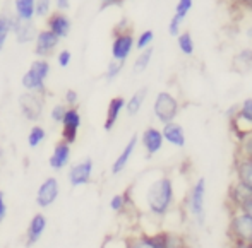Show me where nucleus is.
Instances as JSON below:
<instances>
[{
	"label": "nucleus",
	"instance_id": "34",
	"mask_svg": "<svg viewBox=\"0 0 252 248\" xmlns=\"http://www.w3.org/2000/svg\"><path fill=\"white\" fill-rule=\"evenodd\" d=\"M184 17H180V16H177V14H173V17L170 19V23H168V34L170 36H179L180 33H182V24H184Z\"/></svg>",
	"mask_w": 252,
	"mask_h": 248
},
{
	"label": "nucleus",
	"instance_id": "21",
	"mask_svg": "<svg viewBox=\"0 0 252 248\" xmlns=\"http://www.w3.org/2000/svg\"><path fill=\"white\" fill-rule=\"evenodd\" d=\"M70 28H72V23L63 12H53L52 17L48 19V31H52L59 40L69 36Z\"/></svg>",
	"mask_w": 252,
	"mask_h": 248
},
{
	"label": "nucleus",
	"instance_id": "41",
	"mask_svg": "<svg viewBox=\"0 0 252 248\" xmlns=\"http://www.w3.org/2000/svg\"><path fill=\"white\" fill-rule=\"evenodd\" d=\"M239 209L244 212V214H247L249 218L252 219V195L251 197H247L246 200L242 202V204L239 205Z\"/></svg>",
	"mask_w": 252,
	"mask_h": 248
},
{
	"label": "nucleus",
	"instance_id": "10",
	"mask_svg": "<svg viewBox=\"0 0 252 248\" xmlns=\"http://www.w3.org/2000/svg\"><path fill=\"white\" fill-rule=\"evenodd\" d=\"M81 127V113L77 108H67L65 116L62 120V140L72 146L77 140V132Z\"/></svg>",
	"mask_w": 252,
	"mask_h": 248
},
{
	"label": "nucleus",
	"instance_id": "30",
	"mask_svg": "<svg viewBox=\"0 0 252 248\" xmlns=\"http://www.w3.org/2000/svg\"><path fill=\"white\" fill-rule=\"evenodd\" d=\"M10 31H12V17L0 16V52H2Z\"/></svg>",
	"mask_w": 252,
	"mask_h": 248
},
{
	"label": "nucleus",
	"instance_id": "8",
	"mask_svg": "<svg viewBox=\"0 0 252 248\" xmlns=\"http://www.w3.org/2000/svg\"><path fill=\"white\" fill-rule=\"evenodd\" d=\"M60 195V183L55 176H48L41 182V185L36 190V205L40 209L50 207L53 202Z\"/></svg>",
	"mask_w": 252,
	"mask_h": 248
},
{
	"label": "nucleus",
	"instance_id": "45",
	"mask_svg": "<svg viewBox=\"0 0 252 248\" xmlns=\"http://www.w3.org/2000/svg\"><path fill=\"white\" fill-rule=\"evenodd\" d=\"M105 5H115V3H120L122 0H101Z\"/></svg>",
	"mask_w": 252,
	"mask_h": 248
},
{
	"label": "nucleus",
	"instance_id": "16",
	"mask_svg": "<svg viewBox=\"0 0 252 248\" xmlns=\"http://www.w3.org/2000/svg\"><path fill=\"white\" fill-rule=\"evenodd\" d=\"M127 248H165V231L163 233H141L127 242Z\"/></svg>",
	"mask_w": 252,
	"mask_h": 248
},
{
	"label": "nucleus",
	"instance_id": "36",
	"mask_svg": "<svg viewBox=\"0 0 252 248\" xmlns=\"http://www.w3.org/2000/svg\"><path fill=\"white\" fill-rule=\"evenodd\" d=\"M192 5H194V0H179L175 5V14L186 19L187 14H189L190 9H192Z\"/></svg>",
	"mask_w": 252,
	"mask_h": 248
},
{
	"label": "nucleus",
	"instance_id": "3",
	"mask_svg": "<svg viewBox=\"0 0 252 248\" xmlns=\"http://www.w3.org/2000/svg\"><path fill=\"white\" fill-rule=\"evenodd\" d=\"M50 74V63L45 58H38L31 63L28 72L23 76L21 84L28 93H43L45 91V81Z\"/></svg>",
	"mask_w": 252,
	"mask_h": 248
},
{
	"label": "nucleus",
	"instance_id": "11",
	"mask_svg": "<svg viewBox=\"0 0 252 248\" xmlns=\"http://www.w3.org/2000/svg\"><path fill=\"white\" fill-rule=\"evenodd\" d=\"M232 125L239 132L240 139H242V125H246L244 129L247 134H252V98H246L237 106V113L232 116Z\"/></svg>",
	"mask_w": 252,
	"mask_h": 248
},
{
	"label": "nucleus",
	"instance_id": "37",
	"mask_svg": "<svg viewBox=\"0 0 252 248\" xmlns=\"http://www.w3.org/2000/svg\"><path fill=\"white\" fill-rule=\"evenodd\" d=\"M52 0H36L34 2V16L36 17H45L50 12Z\"/></svg>",
	"mask_w": 252,
	"mask_h": 248
},
{
	"label": "nucleus",
	"instance_id": "15",
	"mask_svg": "<svg viewBox=\"0 0 252 248\" xmlns=\"http://www.w3.org/2000/svg\"><path fill=\"white\" fill-rule=\"evenodd\" d=\"M36 45H34V55H38L40 58H45L48 56L50 53L59 47V38L48 29L43 31H38V36H36Z\"/></svg>",
	"mask_w": 252,
	"mask_h": 248
},
{
	"label": "nucleus",
	"instance_id": "39",
	"mask_svg": "<svg viewBox=\"0 0 252 248\" xmlns=\"http://www.w3.org/2000/svg\"><path fill=\"white\" fill-rule=\"evenodd\" d=\"M70 58H72V55H70L69 50H62V52L57 55V62H59L60 67H67V65H69Z\"/></svg>",
	"mask_w": 252,
	"mask_h": 248
},
{
	"label": "nucleus",
	"instance_id": "7",
	"mask_svg": "<svg viewBox=\"0 0 252 248\" xmlns=\"http://www.w3.org/2000/svg\"><path fill=\"white\" fill-rule=\"evenodd\" d=\"M94 163L91 158H86L83 161L76 163V165L70 166L69 173H67V180L72 187H83L88 185L91 182V176H93Z\"/></svg>",
	"mask_w": 252,
	"mask_h": 248
},
{
	"label": "nucleus",
	"instance_id": "43",
	"mask_svg": "<svg viewBox=\"0 0 252 248\" xmlns=\"http://www.w3.org/2000/svg\"><path fill=\"white\" fill-rule=\"evenodd\" d=\"M57 2V9L60 10H67L70 7V0H55Z\"/></svg>",
	"mask_w": 252,
	"mask_h": 248
},
{
	"label": "nucleus",
	"instance_id": "47",
	"mask_svg": "<svg viewBox=\"0 0 252 248\" xmlns=\"http://www.w3.org/2000/svg\"><path fill=\"white\" fill-rule=\"evenodd\" d=\"M244 5H246L247 9H249L251 12H252V0H249V2H246V3H244Z\"/></svg>",
	"mask_w": 252,
	"mask_h": 248
},
{
	"label": "nucleus",
	"instance_id": "32",
	"mask_svg": "<svg viewBox=\"0 0 252 248\" xmlns=\"http://www.w3.org/2000/svg\"><path fill=\"white\" fill-rule=\"evenodd\" d=\"M153 41H155V33H153L151 29H146V31H143L139 36H137L134 48H137L139 52H143V50H146V48L151 47Z\"/></svg>",
	"mask_w": 252,
	"mask_h": 248
},
{
	"label": "nucleus",
	"instance_id": "18",
	"mask_svg": "<svg viewBox=\"0 0 252 248\" xmlns=\"http://www.w3.org/2000/svg\"><path fill=\"white\" fill-rule=\"evenodd\" d=\"M69 161H70V146L63 142V140H60L53 147V152L50 159H48V165H50L53 171H62L63 168H67Z\"/></svg>",
	"mask_w": 252,
	"mask_h": 248
},
{
	"label": "nucleus",
	"instance_id": "26",
	"mask_svg": "<svg viewBox=\"0 0 252 248\" xmlns=\"http://www.w3.org/2000/svg\"><path fill=\"white\" fill-rule=\"evenodd\" d=\"M34 2L36 0H14V9H16L17 19L31 23V19L34 17Z\"/></svg>",
	"mask_w": 252,
	"mask_h": 248
},
{
	"label": "nucleus",
	"instance_id": "23",
	"mask_svg": "<svg viewBox=\"0 0 252 248\" xmlns=\"http://www.w3.org/2000/svg\"><path fill=\"white\" fill-rule=\"evenodd\" d=\"M252 193L246 189L244 185H240L237 180H233L232 185L228 189V204L230 209H239V205L246 200L247 197H251Z\"/></svg>",
	"mask_w": 252,
	"mask_h": 248
},
{
	"label": "nucleus",
	"instance_id": "1",
	"mask_svg": "<svg viewBox=\"0 0 252 248\" xmlns=\"http://www.w3.org/2000/svg\"><path fill=\"white\" fill-rule=\"evenodd\" d=\"M143 204L151 218H165L175 204V187L173 180L165 173L148 180L143 192Z\"/></svg>",
	"mask_w": 252,
	"mask_h": 248
},
{
	"label": "nucleus",
	"instance_id": "35",
	"mask_svg": "<svg viewBox=\"0 0 252 248\" xmlns=\"http://www.w3.org/2000/svg\"><path fill=\"white\" fill-rule=\"evenodd\" d=\"M239 156L247 158L252 161V134L246 136L244 139H240V149H239Z\"/></svg>",
	"mask_w": 252,
	"mask_h": 248
},
{
	"label": "nucleus",
	"instance_id": "14",
	"mask_svg": "<svg viewBox=\"0 0 252 248\" xmlns=\"http://www.w3.org/2000/svg\"><path fill=\"white\" fill-rule=\"evenodd\" d=\"M47 216L43 212H38L31 218L30 224H28V231H26V245L28 247H33L36 245L38 242L41 240L43 233L47 231Z\"/></svg>",
	"mask_w": 252,
	"mask_h": 248
},
{
	"label": "nucleus",
	"instance_id": "48",
	"mask_svg": "<svg viewBox=\"0 0 252 248\" xmlns=\"http://www.w3.org/2000/svg\"><path fill=\"white\" fill-rule=\"evenodd\" d=\"M240 2H242V3H246V2H249V0H240Z\"/></svg>",
	"mask_w": 252,
	"mask_h": 248
},
{
	"label": "nucleus",
	"instance_id": "22",
	"mask_svg": "<svg viewBox=\"0 0 252 248\" xmlns=\"http://www.w3.org/2000/svg\"><path fill=\"white\" fill-rule=\"evenodd\" d=\"M124 108H126V98L115 96V98L110 99L108 108H106L105 125H103V129H105L106 132H110V130L115 127V123L119 122V116H120V113H122Z\"/></svg>",
	"mask_w": 252,
	"mask_h": 248
},
{
	"label": "nucleus",
	"instance_id": "4",
	"mask_svg": "<svg viewBox=\"0 0 252 248\" xmlns=\"http://www.w3.org/2000/svg\"><path fill=\"white\" fill-rule=\"evenodd\" d=\"M180 111V103L179 99L173 96L168 91H159L153 103V113H155L156 120L161 125L170 122H175V118L179 116Z\"/></svg>",
	"mask_w": 252,
	"mask_h": 248
},
{
	"label": "nucleus",
	"instance_id": "2",
	"mask_svg": "<svg viewBox=\"0 0 252 248\" xmlns=\"http://www.w3.org/2000/svg\"><path fill=\"white\" fill-rule=\"evenodd\" d=\"M187 209L199 228L206 224V178L201 176L194 182L187 197Z\"/></svg>",
	"mask_w": 252,
	"mask_h": 248
},
{
	"label": "nucleus",
	"instance_id": "38",
	"mask_svg": "<svg viewBox=\"0 0 252 248\" xmlns=\"http://www.w3.org/2000/svg\"><path fill=\"white\" fill-rule=\"evenodd\" d=\"M65 111H67V106H65V105H55V106L52 108V113H50L52 122L62 123L63 116H65Z\"/></svg>",
	"mask_w": 252,
	"mask_h": 248
},
{
	"label": "nucleus",
	"instance_id": "46",
	"mask_svg": "<svg viewBox=\"0 0 252 248\" xmlns=\"http://www.w3.org/2000/svg\"><path fill=\"white\" fill-rule=\"evenodd\" d=\"M246 36L249 38V40H252V24H251V26L246 29Z\"/></svg>",
	"mask_w": 252,
	"mask_h": 248
},
{
	"label": "nucleus",
	"instance_id": "9",
	"mask_svg": "<svg viewBox=\"0 0 252 248\" xmlns=\"http://www.w3.org/2000/svg\"><path fill=\"white\" fill-rule=\"evenodd\" d=\"M19 108L23 111L24 118L30 120V122H36L43 113V99L38 93H28L26 91L19 96Z\"/></svg>",
	"mask_w": 252,
	"mask_h": 248
},
{
	"label": "nucleus",
	"instance_id": "24",
	"mask_svg": "<svg viewBox=\"0 0 252 248\" xmlns=\"http://www.w3.org/2000/svg\"><path fill=\"white\" fill-rule=\"evenodd\" d=\"M232 67L239 74H249L252 70V48H244L233 56Z\"/></svg>",
	"mask_w": 252,
	"mask_h": 248
},
{
	"label": "nucleus",
	"instance_id": "49",
	"mask_svg": "<svg viewBox=\"0 0 252 248\" xmlns=\"http://www.w3.org/2000/svg\"><path fill=\"white\" fill-rule=\"evenodd\" d=\"M249 243H251V245H252V238H251V242H249Z\"/></svg>",
	"mask_w": 252,
	"mask_h": 248
},
{
	"label": "nucleus",
	"instance_id": "28",
	"mask_svg": "<svg viewBox=\"0 0 252 248\" xmlns=\"http://www.w3.org/2000/svg\"><path fill=\"white\" fill-rule=\"evenodd\" d=\"M153 53H155V50H153V47H150V48L143 50V52L137 55V58L134 60V65H132V72L134 74L146 72V69L150 67V63H151Z\"/></svg>",
	"mask_w": 252,
	"mask_h": 248
},
{
	"label": "nucleus",
	"instance_id": "40",
	"mask_svg": "<svg viewBox=\"0 0 252 248\" xmlns=\"http://www.w3.org/2000/svg\"><path fill=\"white\" fill-rule=\"evenodd\" d=\"M77 101H79V96H77V93L74 89H69L65 93V103L69 105V108H76Z\"/></svg>",
	"mask_w": 252,
	"mask_h": 248
},
{
	"label": "nucleus",
	"instance_id": "33",
	"mask_svg": "<svg viewBox=\"0 0 252 248\" xmlns=\"http://www.w3.org/2000/svg\"><path fill=\"white\" fill-rule=\"evenodd\" d=\"M122 69H124V63H122V62H117V60H112V62L108 63V67H106L105 79L108 81V83H112L113 79H117V77L120 76Z\"/></svg>",
	"mask_w": 252,
	"mask_h": 248
},
{
	"label": "nucleus",
	"instance_id": "25",
	"mask_svg": "<svg viewBox=\"0 0 252 248\" xmlns=\"http://www.w3.org/2000/svg\"><path fill=\"white\" fill-rule=\"evenodd\" d=\"M146 98H148V87H141V89H137L136 93H134L132 96H130L126 101L127 115H129V116H136L137 113L141 111V108H143Z\"/></svg>",
	"mask_w": 252,
	"mask_h": 248
},
{
	"label": "nucleus",
	"instance_id": "5",
	"mask_svg": "<svg viewBox=\"0 0 252 248\" xmlns=\"http://www.w3.org/2000/svg\"><path fill=\"white\" fill-rule=\"evenodd\" d=\"M228 236L230 242H251L252 219L240 209H230Z\"/></svg>",
	"mask_w": 252,
	"mask_h": 248
},
{
	"label": "nucleus",
	"instance_id": "12",
	"mask_svg": "<svg viewBox=\"0 0 252 248\" xmlns=\"http://www.w3.org/2000/svg\"><path fill=\"white\" fill-rule=\"evenodd\" d=\"M141 144H143L148 158H153L155 154H158L163 149V144H165L161 130L156 129V127H148L143 132V136H141Z\"/></svg>",
	"mask_w": 252,
	"mask_h": 248
},
{
	"label": "nucleus",
	"instance_id": "20",
	"mask_svg": "<svg viewBox=\"0 0 252 248\" xmlns=\"http://www.w3.org/2000/svg\"><path fill=\"white\" fill-rule=\"evenodd\" d=\"M137 142H139V137L137 136H132L129 139V142L126 144V147L122 149V152H120L119 156H117V159L113 161L112 165V175H120V173L124 171V169L127 168V165H129L130 158H132L134 151H136L137 147Z\"/></svg>",
	"mask_w": 252,
	"mask_h": 248
},
{
	"label": "nucleus",
	"instance_id": "31",
	"mask_svg": "<svg viewBox=\"0 0 252 248\" xmlns=\"http://www.w3.org/2000/svg\"><path fill=\"white\" fill-rule=\"evenodd\" d=\"M127 204H129V192L115 193V195L110 198V209L113 212H122L127 207Z\"/></svg>",
	"mask_w": 252,
	"mask_h": 248
},
{
	"label": "nucleus",
	"instance_id": "19",
	"mask_svg": "<svg viewBox=\"0 0 252 248\" xmlns=\"http://www.w3.org/2000/svg\"><path fill=\"white\" fill-rule=\"evenodd\" d=\"M12 33L16 34L17 43L24 45L30 41L36 40L38 29L33 23H26V21H19L17 17H12Z\"/></svg>",
	"mask_w": 252,
	"mask_h": 248
},
{
	"label": "nucleus",
	"instance_id": "17",
	"mask_svg": "<svg viewBox=\"0 0 252 248\" xmlns=\"http://www.w3.org/2000/svg\"><path fill=\"white\" fill-rule=\"evenodd\" d=\"M233 169H235L237 182H239L240 185L246 187V189L252 193V161L251 159L242 158V156L237 154Z\"/></svg>",
	"mask_w": 252,
	"mask_h": 248
},
{
	"label": "nucleus",
	"instance_id": "13",
	"mask_svg": "<svg viewBox=\"0 0 252 248\" xmlns=\"http://www.w3.org/2000/svg\"><path fill=\"white\" fill-rule=\"evenodd\" d=\"M161 136H163V140L168 142L170 146L179 147V149L186 147L187 136H186V130H184V127L180 125V123H177V122L165 123V125L161 127Z\"/></svg>",
	"mask_w": 252,
	"mask_h": 248
},
{
	"label": "nucleus",
	"instance_id": "27",
	"mask_svg": "<svg viewBox=\"0 0 252 248\" xmlns=\"http://www.w3.org/2000/svg\"><path fill=\"white\" fill-rule=\"evenodd\" d=\"M177 45L182 55L186 56H192L196 52V43H194V38L190 34V31H182V33L177 36Z\"/></svg>",
	"mask_w": 252,
	"mask_h": 248
},
{
	"label": "nucleus",
	"instance_id": "42",
	"mask_svg": "<svg viewBox=\"0 0 252 248\" xmlns=\"http://www.w3.org/2000/svg\"><path fill=\"white\" fill-rule=\"evenodd\" d=\"M7 216V204H5V195H3V192L0 190V222L5 219Z\"/></svg>",
	"mask_w": 252,
	"mask_h": 248
},
{
	"label": "nucleus",
	"instance_id": "29",
	"mask_svg": "<svg viewBox=\"0 0 252 248\" xmlns=\"http://www.w3.org/2000/svg\"><path fill=\"white\" fill-rule=\"evenodd\" d=\"M45 139H47V130L40 125H34V127H31L30 134H28V146L34 149L40 146Z\"/></svg>",
	"mask_w": 252,
	"mask_h": 248
},
{
	"label": "nucleus",
	"instance_id": "6",
	"mask_svg": "<svg viewBox=\"0 0 252 248\" xmlns=\"http://www.w3.org/2000/svg\"><path fill=\"white\" fill-rule=\"evenodd\" d=\"M134 45H136V38H134L132 31L130 29L122 31L120 28H117L115 36H113L112 41V60L126 63V60L132 53Z\"/></svg>",
	"mask_w": 252,
	"mask_h": 248
},
{
	"label": "nucleus",
	"instance_id": "44",
	"mask_svg": "<svg viewBox=\"0 0 252 248\" xmlns=\"http://www.w3.org/2000/svg\"><path fill=\"white\" fill-rule=\"evenodd\" d=\"M232 248H252L249 242H232Z\"/></svg>",
	"mask_w": 252,
	"mask_h": 248
}]
</instances>
